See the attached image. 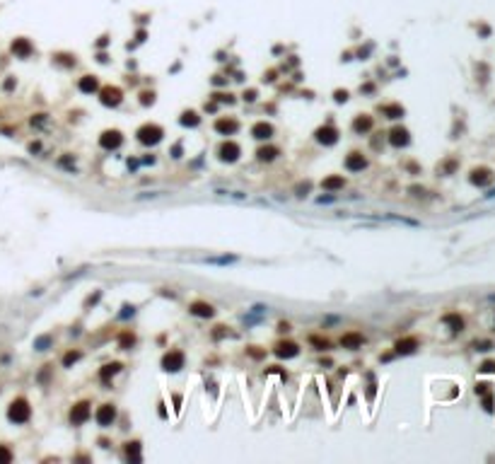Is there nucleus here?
<instances>
[{"label":"nucleus","mask_w":495,"mask_h":464,"mask_svg":"<svg viewBox=\"0 0 495 464\" xmlns=\"http://www.w3.org/2000/svg\"><path fill=\"white\" fill-rule=\"evenodd\" d=\"M61 167H68V169H75V162H73L70 157H63V160H61Z\"/></svg>","instance_id":"4c0bfd02"},{"label":"nucleus","mask_w":495,"mask_h":464,"mask_svg":"<svg viewBox=\"0 0 495 464\" xmlns=\"http://www.w3.org/2000/svg\"><path fill=\"white\" fill-rule=\"evenodd\" d=\"M343 165H345L348 172H363V169H367V157L363 153H351Z\"/></svg>","instance_id":"9b49d317"},{"label":"nucleus","mask_w":495,"mask_h":464,"mask_svg":"<svg viewBox=\"0 0 495 464\" xmlns=\"http://www.w3.org/2000/svg\"><path fill=\"white\" fill-rule=\"evenodd\" d=\"M10 459H12V452L8 450V447H3V445H0V462H10Z\"/></svg>","instance_id":"c9c22d12"},{"label":"nucleus","mask_w":495,"mask_h":464,"mask_svg":"<svg viewBox=\"0 0 495 464\" xmlns=\"http://www.w3.org/2000/svg\"><path fill=\"white\" fill-rule=\"evenodd\" d=\"M215 329H218V332L213 334V339H222V336H225V327H215Z\"/></svg>","instance_id":"c03bdc74"},{"label":"nucleus","mask_w":495,"mask_h":464,"mask_svg":"<svg viewBox=\"0 0 495 464\" xmlns=\"http://www.w3.org/2000/svg\"><path fill=\"white\" fill-rule=\"evenodd\" d=\"M153 102H155V92H143V95H140V104L147 107V104H153Z\"/></svg>","instance_id":"f704fd0d"},{"label":"nucleus","mask_w":495,"mask_h":464,"mask_svg":"<svg viewBox=\"0 0 495 464\" xmlns=\"http://www.w3.org/2000/svg\"><path fill=\"white\" fill-rule=\"evenodd\" d=\"M133 312H135V307H123V312H121V319H126V317H133Z\"/></svg>","instance_id":"58836bf2"},{"label":"nucleus","mask_w":495,"mask_h":464,"mask_svg":"<svg viewBox=\"0 0 495 464\" xmlns=\"http://www.w3.org/2000/svg\"><path fill=\"white\" fill-rule=\"evenodd\" d=\"M89 416H92L89 401H77L75 406L70 409V423H73V426H82V423H87Z\"/></svg>","instance_id":"39448f33"},{"label":"nucleus","mask_w":495,"mask_h":464,"mask_svg":"<svg viewBox=\"0 0 495 464\" xmlns=\"http://www.w3.org/2000/svg\"><path fill=\"white\" fill-rule=\"evenodd\" d=\"M481 373H495V363H483L481 365Z\"/></svg>","instance_id":"ea45409f"},{"label":"nucleus","mask_w":495,"mask_h":464,"mask_svg":"<svg viewBox=\"0 0 495 464\" xmlns=\"http://www.w3.org/2000/svg\"><path fill=\"white\" fill-rule=\"evenodd\" d=\"M374 126V119L372 116H367V114H360V116H355V121H353V131L358 133V135H365V133H370Z\"/></svg>","instance_id":"2eb2a0df"},{"label":"nucleus","mask_w":495,"mask_h":464,"mask_svg":"<svg viewBox=\"0 0 495 464\" xmlns=\"http://www.w3.org/2000/svg\"><path fill=\"white\" fill-rule=\"evenodd\" d=\"M184 367V353L181 351H169L162 355V370L167 373H179Z\"/></svg>","instance_id":"0eeeda50"},{"label":"nucleus","mask_w":495,"mask_h":464,"mask_svg":"<svg viewBox=\"0 0 495 464\" xmlns=\"http://www.w3.org/2000/svg\"><path fill=\"white\" fill-rule=\"evenodd\" d=\"M278 358H295L297 353H300V346L292 341H280L278 346H275V351H273Z\"/></svg>","instance_id":"f3484780"},{"label":"nucleus","mask_w":495,"mask_h":464,"mask_svg":"<svg viewBox=\"0 0 495 464\" xmlns=\"http://www.w3.org/2000/svg\"><path fill=\"white\" fill-rule=\"evenodd\" d=\"M119 370H121V363H109V365H104V367L99 370V380H102L104 385H109V380H111L114 375H116Z\"/></svg>","instance_id":"b1692460"},{"label":"nucleus","mask_w":495,"mask_h":464,"mask_svg":"<svg viewBox=\"0 0 495 464\" xmlns=\"http://www.w3.org/2000/svg\"><path fill=\"white\" fill-rule=\"evenodd\" d=\"M389 143L394 145V148H406L411 143V133L404 128V126H394L391 131H389Z\"/></svg>","instance_id":"9d476101"},{"label":"nucleus","mask_w":495,"mask_h":464,"mask_svg":"<svg viewBox=\"0 0 495 464\" xmlns=\"http://www.w3.org/2000/svg\"><path fill=\"white\" fill-rule=\"evenodd\" d=\"M107 44H109V39H107V36H102V39L97 41V46H107Z\"/></svg>","instance_id":"8fccbe9b"},{"label":"nucleus","mask_w":495,"mask_h":464,"mask_svg":"<svg viewBox=\"0 0 495 464\" xmlns=\"http://www.w3.org/2000/svg\"><path fill=\"white\" fill-rule=\"evenodd\" d=\"M483 409H485V411H493V397L483 399Z\"/></svg>","instance_id":"37998d69"},{"label":"nucleus","mask_w":495,"mask_h":464,"mask_svg":"<svg viewBox=\"0 0 495 464\" xmlns=\"http://www.w3.org/2000/svg\"><path fill=\"white\" fill-rule=\"evenodd\" d=\"M444 321L454 327V332H462V329H464V319L459 317V314H447V317H444Z\"/></svg>","instance_id":"cd10ccee"},{"label":"nucleus","mask_w":495,"mask_h":464,"mask_svg":"<svg viewBox=\"0 0 495 464\" xmlns=\"http://www.w3.org/2000/svg\"><path fill=\"white\" fill-rule=\"evenodd\" d=\"M307 191H309V181H307V184H300V187H297V196H305Z\"/></svg>","instance_id":"a19ab883"},{"label":"nucleus","mask_w":495,"mask_h":464,"mask_svg":"<svg viewBox=\"0 0 495 464\" xmlns=\"http://www.w3.org/2000/svg\"><path fill=\"white\" fill-rule=\"evenodd\" d=\"M244 102H256V89H246L244 92Z\"/></svg>","instance_id":"e433bc0d"},{"label":"nucleus","mask_w":495,"mask_h":464,"mask_svg":"<svg viewBox=\"0 0 495 464\" xmlns=\"http://www.w3.org/2000/svg\"><path fill=\"white\" fill-rule=\"evenodd\" d=\"M123 143V135L121 131H116V128H111V131H104L99 135V145L104 148V150H119Z\"/></svg>","instance_id":"423d86ee"},{"label":"nucleus","mask_w":495,"mask_h":464,"mask_svg":"<svg viewBox=\"0 0 495 464\" xmlns=\"http://www.w3.org/2000/svg\"><path fill=\"white\" fill-rule=\"evenodd\" d=\"M77 87H80V92H85V95H94V92H99V80L94 75H82L80 82H77Z\"/></svg>","instance_id":"aec40b11"},{"label":"nucleus","mask_w":495,"mask_h":464,"mask_svg":"<svg viewBox=\"0 0 495 464\" xmlns=\"http://www.w3.org/2000/svg\"><path fill=\"white\" fill-rule=\"evenodd\" d=\"M56 63H61V66H66V68H73V66H75V56L58 54V56H56Z\"/></svg>","instance_id":"7c9ffc66"},{"label":"nucleus","mask_w":495,"mask_h":464,"mask_svg":"<svg viewBox=\"0 0 495 464\" xmlns=\"http://www.w3.org/2000/svg\"><path fill=\"white\" fill-rule=\"evenodd\" d=\"M416 348H418V339H416V336H406V339H399V341L394 343V351L399 355L416 353Z\"/></svg>","instance_id":"f8f14e48"},{"label":"nucleus","mask_w":495,"mask_h":464,"mask_svg":"<svg viewBox=\"0 0 495 464\" xmlns=\"http://www.w3.org/2000/svg\"><path fill=\"white\" fill-rule=\"evenodd\" d=\"M172 155H174V157H181V145H179V143L172 148Z\"/></svg>","instance_id":"49530a36"},{"label":"nucleus","mask_w":495,"mask_h":464,"mask_svg":"<svg viewBox=\"0 0 495 464\" xmlns=\"http://www.w3.org/2000/svg\"><path fill=\"white\" fill-rule=\"evenodd\" d=\"M80 358H82V353H80V351H70V353H66V355H63V367H70V365L77 363Z\"/></svg>","instance_id":"c756f323"},{"label":"nucleus","mask_w":495,"mask_h":464,"mask_svg":"<svg viewBox=\"0 0 495 464\" xmlns=\"http://www.w3.org/2000/svg\"><path fill=\"white\" fill-rule=\"evenodd\" d=\"M10 49H12V54L20 56V58H29V56H32V51H34L32 44H29L27 39H15Z\"/></svg>","instance_id":"412c9836"},{"label":"nucleus","mask_w":495,"mask_h":464,"mask_svg":"<svg viewBox=\"0 0 495 464\" xmlns=\"http://www.w3.org/2000/svg\"><path fill=\"white\" fill-rule=\"evenodd\" d=\"M8 419L12 423H27V421L32 419V406H29V401L27 399H15L10 404V409H8Z\"/></svg>","instance_id":"f03ea898"},{"label":"nucleus","mask_w":495,"mask_h":464,"mask_svg":"<svg viewBox=\"0 0 495 464\" xmlns=\"http://www.w3.org/2000/svg\"><path fill=\"white\" fill-rule=\"evenodd\" d=\"M490 169H485V167H478V169H473L471 174H469V181H471L473 187H488L490 184Z\"/></svg>","instance_id":"dca6fc26"},{"label":"nucleus","mask_w":495,"mask_h":464,"mask_svg":"<svg viewBox=\"0 0 495 464\" xmlns=\"http://www.w3.org/2000/svg\"><path fill=\"white\" fill-rule=\"evenodd\" d=\"M333 100L338 102V104L348 102V92H345V89H336V92H333Z\"/></svg>","instance_id":"72a5a7b5"},{"label":"nucleus","mask_w":495,"mask_h":464,"mask_svg":"<svg viewBox=\"0 0 495 464\" xmlns=\"http://www.w3.org/2000/svg\"><path fill=\"white\" fill-rule=\"evenodd\" d=\"M239 155H242V148L234 143V141H225V143H220V148H218V157H220L222 162H237Z\"/></svg>","instance_id":"20e7f679"},{"label":"nucleus","mask_w":495,"mask_h":464,"mask_svg":"<svg viewBox=\"0 0 495 464\" xmlns=\"http://www.w3.org/2000/svg\"><path fill=\"white\" fill-rule=\"evenodd\" d=\"M97 61H99V63H107L109 58H107V54H99V56H97Z\"/></svg>","instance_id":"09e8293b"},{"label":"nucleus","mask_w":495,"mask_h":464,"mask_svg":"<svg viewBox=\"0 0 495 464\" xmlns=\"http://www.w3.org/2000/svg\"><path fill=\"white\" fill-rule=\"evenodd\" d=\"M215 131L222 133V135H234V133L239 131V121L237 119H232V116H222V119H218L215 121Z\"/></svg>","instance_id":"ddd939ff"},{"label":"nucleus","mask_w":495,"mask_h":464,"mask_svg":"<svg viewBox=\"0 0 495 464\" xmlns=\"http://www.w3.org/2000/svg\"><path fill=\"white\" fill-rule=\"evenodd\" d=\"M94 419H97V423L102 428H109L111 423L116 421V406L114 404H102L97 409V413H94Z\"/></svg>","instance_id":"6e6552de"},{"label":"nucleus","mask_w":495,"mask_h":464,"mask_svg":"<svg viewBox=\"0 0 495 464\" xmlns=\"http://www.w3.org/2000/svg\"><path fill=\"white\" fill-rule=\"evenodd\" d=\"M99 102L104 104V107H119L123 102V92L119 87H111V85H107V87H99Z\"/></svg>","instance_id":"7ed1b4c3"},{"label":"nucleus","mask_w":495,"mask_h":464,"mask_svg":"<svg viewBox=\"0 0 495 464\" xmlns=\"http://www.w3.org/2000/svg\"><path fill=\"white\" fill-rule=\"evenodd\" d=\"M181 126H188V128H196L198 123H201V116H198L196 111H184L181 114V119H179Z\"/></svg>","instance_id":"a878e982"},{"label":"nucleus","mask_w":495,"mask_h":464,"mask_svg":"<svg viewBox=\"0 0 495 464\" xmlns=\"http://www.w3.org/2000/svg\"><path fill=\"white\" fill-rule=\"evenodd\" d=\"M188 312H191L193 317H201V319H210V317L215 314V309H213V305H208V302H201V300H196V302H191V307H188Z\"/></svg>","instance_id":"4468645a"},{"label":"nucleus","mask_w":495,"mask_h":464,"mask_svg":"<svg viewBox=\"0 0 495 464\" xmlns=\"http://www.w3.org/2000/svg\"><path fill=\"white\" fill-rule=\"evenodd\" d=\"M252 135L256 138V141H268V138L273 135V126H271V123H266V121L254 123V126H252Z\"/></svg>","instance_id":"6ab92c4d"},{"label":"nucleus","mask_w":495,"mask_h":464,"mask_svg":"<svg viewBox=\"0 0 495 464\" xmlns=\"http://www.w3.org/2000/svg\"><path fill=\"white\" fill-rule=\"evenodd\" d=\"M343 187H345V179L338 177V174H333V177H326L324 181H321V189H324V191H341Z\"/></svg>","instance_id":"5701e85b"},{"label":"nucleus","mask_w":495,"mask_h":464,"mask_svg":"<svg viewBox=\"0 0 495 464\" xmlns=\"http://www.w3.org/2000/svg\"><path fill=\"white\" fill-rule=\"evenodd\" d=\"M213 102H227V104H232L234 97H232V95H220V92H215V95H213Z\"/></svg>","instance_id":"2f4dec72"},{"label":"nucleus","mask_w":495,"mask_h":464,"mask_svg":"<svg viewBox=\"0 0 495 464\" xmlns=\"http://www.w3.org/2000/svg\"><path fill=\"white\" fill-rule=\"evenodd\" d=\"M135 135H138V141L143 145H157L162 138H165V131H162V126H157V123H143L138 131H135Z\"/></svg>","instance_id":"f257e3e1"},{"label":"nucleus","mask_w":495,"mask_h":464,"mask_svg":"<svg viewBox=\"0 0 495 464\" xmlns=\"http://www.w3.org/2000/svg\"><path fill=\"white\" fill-rule=\"evenodd\" d=\"M51 343H54L51 336H39V339L34 341V348H36V351H48V346H51Z\"/></svg>","instance_id":"c85d7f7f"},{"label":"nucleus","mask_w":495,"mask_h":464,"mask_svg":"<svg viewBox=\"0 0 495 464\" xmlns=\"http://www.w3.org/2000/svg\"><path fill=\"white\" fill-rule=\"evenodd\" d=\"M314 138H317V143H321V145H336L338 143V131H336L331 123H326V126H321V128L314 131Z\"/></svg>","instance_id":"1a4fd4ad"},{"label":"nucleus","mask_w":495,"mask_h":464,"mask_svg":"<svg viewBox=\"0 0 495 464\" xmlns=\"http://www.w3.org/2000/svg\"><path fill=\"white\" fill-rule=\"evenodd\" d=\"M278 155H280V150H278L275 145H264V148L256 150V157H259L261 162H273Z\"/></svg>","instance_id":"4be33fe9"},{"label":"nucleus","mask_w":495,"mask_h":464,"mask_svg":"<svg viewBox=\"0 0 495 464\" xmlns=\"http://www.w3.org/2000/svg\"><path fill=\"white\" fill-rule=\"evenodd\" d=\"M126 457L128 459H140V442H126Z\"/></svg>","instance_id":"bb28decb"},{"label":"nucleus","mask_w":495,"mask_h":464,"mask_svg":"<svg viewBox=\"0 0 495 464\" xmlns=\"http://www.w3.org/2000/svg\"><path fill=\"white\" fill-rule=\"evenodd\" d=\"M382 114H384L386 119H401V116H404V107H401V104H384V107H382Z\"/></svg>","instance_id":"393cba45"},{"label":"nucleus","mask_w":495,"mask_h":464,"mask_svg":"<svg viewBox=\"0 0 495 464\" xmlns=\"http://www.w3.org/2000/svg\"><path fill=\"white\" fill-rule=\"evenodd\" d=\"M365 343V336L363 334H355V332H348L341 336V346L343 348H348V351H355V348H360Z\"/></svg>","instance_id":"a211bd4d"},{"label":"nucleus","mask_w":495,"mask_h":464,"mask_svg":"<svg viewBox=\"0 0 495 464\" xmlns=\"http://www.w3.org/2000/svg\"><path fill=\"white\" fill-rule=\"evenodd\" d=\"M133 343H135V336H133V334H123L121 336V348H128Z\"/></svg>","instance_id":"473e14b6"},{"label":"nucleus","mask_w":495,"mask_h":464,"mask_svg":"<svg viewBox=\"0 0 495 464\" xmlns=\"http://www.w3.org/2000/svg\"><path fill=\"white\" fill-rule=\"evenodd\" d=\"M488 387H490V385H476V394H485V392H488Z\"/></svg>","instance_id":"a18cd8bd"},{"label":"nucleus","mask_w":495,"mask_h":464,"mask_svg":"<svg viewBox=\"0 0 495 464\" xmlns=\"http://www.w3.org/2000/svg\"><path fill=\"white\" fill-rule=\"evenodd\" d=\"M312 343H314V346H319V348H326V346H329V341H321V339H317V336H312Z\"/></svg>","instance_id":"79ce46f5"},{"label":"nucleus","mask_w":495,"mask_h":464,"mask_svg":"<svg viewBox=\"0 0 495 464\" xmlns=\"http://www.w3.org/2000/svg\"><path fill=\"white\" fill-rule=\"evenodd\" d=\"M213 85H225V77H222V75H215V77H213Z\"/></svg>","instance_id":"de8ad7c7"}]
</instances>
